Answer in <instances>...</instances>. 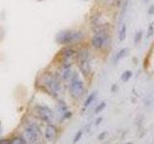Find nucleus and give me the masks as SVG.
Masks as SVG:
<instances>
[{
	"mask_svg": "<svg viewBox=\"0 0 154 144\" xmlns=\"http://www.w3.org/2000/svg\"><path fill=\"white\" fill-rule=\"evenodd\" d=\"M126 35H127V25L126 23H122V26L119 28V41H123L126 38Z\"/></svg>",
	"mask_w": 154,
	"mask_h": 144,
	"instance_id": "nucleus-10",
	"label": "nucleus"
},
{
	"mask_svg": "<svg viewBox=\"0 0 154 144\" xmlns=\"http://www.w3.org/2000/svg\"><path fill=\"white\" fill-rule=\"evenodd\" d=\"M101 121H102V118H101V117H99V118H98L97 120H96L95 124H96V125H99V123H100Z\"/></svg>",
	"mask_w": 154,
	"mask_h": 144,
	"instance_id": "nucleus-23",
	"label": "nucleus"
},
{
	"mask_svg": "<svg viewBox=\"0 0 154 144\" xmlns=\"http://www.w3.org/2000/svg\"><path fill=\"white\" fill-rule=\"evenodd\" d=\"M37 112H38V116L47 123H50L51 120L53 119V112L48 107L38 106V107H37Z\"/></svg>",
	"mask_w": 154,
	"mask_h": 144,
	"instance_id": "nucleus-7",
	"label": "nucleus"
},
{
	"mask_svg": "<svg viewBox=\"0 0 154 144\" xmlns=\"http://www.w3.org/2000/svg\"><path fill=\"white\" fill-rule=\"evenodd\" d=\"M124 144H132V143H124Z\"/></svg>",
	"mask_w": 154,
	"mask_h": 144,
	"instance_id": "nucleus-27",
	"label": "nucleus"
},
{
	"mask_svg": "<svg viewBox=\"0 0 154 144\" xmlns=\"http://www.w3.org/2000/svg\"><path fill=\"white\" fill-rule=\"evenodd\" d=\"M71 116V113L70 112H66V113H65V115H64V118H69Z\"/></svg>",
	"mask_w": 154,
	"mask_h": 144,
	"instance_id": "nucleus-21",
	"label": "nucleus"
},
{
	"mask_svg": "<svg viewBox=\"0 0 154 144\" xmlns=\"http://www.w3.org/2000/svg\"><path fill=\"white\" fill-rule=\"evenodd\" d=\"M105 107H106V103L105 102H102V103H100L97 107L95 108V110H94V113L95 114H97V113H99V112H101L102 110L105 109Z\"/></svg>",
	"mask_w": 154,
	"mask_h": 144,
	"instance_id": "nucleus-16",
	"label": "nucleus"
},
{
	"mask_svg": "<svg viewBox=\"0 0 154 144\" xmlns=\"http://www.w3.org/2000/svg\"><path fill=\"white\" fill-rule=\"evenodd\" d=\"M144 1H146V2H147V1H149V0H144Z\"/></svg>",
	"mask_w": 154,
	"mask_h": 144,
	"instance_id": "nucleus-26",
	"label": "nucleus"
},
{
	"mask_svg": "<svg viewBox=\"0 0 154 144\" xmlns=\"http://www.w3.org/2000/svg\"><path fill=\"white\" fill-rule=\"evenodd\" d=\"M84 38V34L80 30H65L57 35L56 41L61 45H70L80 41Z\"/></svg>",
	"mask_w": 154,
	"mask_h": 144,
	"instance_id": "nucleus-1",
	"label": "nucleus"
},
{
	"mask_svg": "<svg viewBox=\"0 0 154 144\" xmlns=\"http://www.w3.org/2000/svg\"><path fill=\"white\" fill-rule=\"evenodd\" d=\"M35 144H45V143H43V141L42 140V139H40V140H38Z\"/></svg>",
	"mask_w": 154,
	"mask_h": 144,
	"instance_id": "nucleus-24",
	"label": "nucleus"
},
{
	"mask_svg": "<svg viewBox=\"0 0 154 144\" xmlns=\"http://www.w3.org/2000/svg\"><path fill=\"white\" fill-rule=\"evenodd\" d=\"M69 91L70 94L73 98L79 99L84 95L85 92V85L82 82L78 76H76V73H74L71 77L70 85H69Z\"/></svg>",
	"mask_w": 154,
	"mask_h": 144,
	"instance_id": "nucleus-4",
	"label": "nucleus"
},
{
	"mask_svg": "<svg viewBox=\"0 0 154 144\" xmlns=\"http://www.w3.org/2000/svg\"><path fill=\"white\" fill-rule=\"evenodd\" d=\"M142 38H143V31L139 30V31L136 32V34H135V37H134V43H135V45H138L139 43H141Z\"/></svg>",
	"mask_w": 154,
	"mask_h": 144,
	"instance_id": "nucleus-14",
	"label": "nucleus"
},
{
	"mask_svg": "<svg viewBox=\"0 0 154 144\" xmlns=\"http://www.w3.org/2000/svg\"><path fill=\"white\" fill-rule=\"evenodd\" d=\"M96 95H97V93H96V92H93V93L90 94V95L88 96V98H87V100L85 101V103H84V107H85V108L89 107V106L94 102V99H95V97H96Z\"/></svg>",
	"mask_w": 154,
	"mask_h": 144,
	"instance_id": "nucleus-13",
	"label": "nucleus"
},
{
	"mask_svg": "<svg viewBox=\"0 0 154 144\" xmlns=\"http://www.w3.org/2000/svg\"><path fill=\"white\" fill-rule=\"evenodd\" d=\"M82 134H83V132H82V131H79L78 133L76 134V136H75V137L73 139V143H76V142H78L80 140V138L82 136Z\"/></svg>",
	"mask_w": 154,
	"mask_h": 144,
	"instance_id": "nucleus-18",
	"label": "nucleus"
},
{
	"mask_svg": "<svg viewBox=\"0 0 154 144\" xmlns=\"http://www.w3.org/2000/svg\"><path fill=\"white\" fill-rule=\"evenodd\" d=\"M105 134H106V133H103V134H99V136H98V139H99V140H101V139H103V137H104Z\"/></svg>",
	"mask_w": 154,
	"mask_h": 144,
	"instance_id": "nucleus-22",
	"label": "nucleus"
},
{
	"mask_svg": "<svg viewBox=\"0 0 154 144\" xmlns=\"http://www.w3.org/2000/svg\"><path fill=\"white\" fill-rule=\"evenodd\" d=\"M147 14H150V16L154 14V4L151 5V6L148 8V10H147Z\"/></svg>",
	"mask_w": 154,
	"mask_h": 144,
	"instance_id": "nucleus-19",
	"label": "nucleus"
},
{
	"mask_svg": "<svg viewBox=\"0 0 154 144\" xmlns=\"http://www.w3.org/2000/svg\"><path fill=\"white\" fill-rule=\"evenodd\" d=\"M108 41H109V35L107 31L105 30L96 32V34L91 40V46L98 50L103 49L104 47L107 46Z\"/></svg>",
	"mask_w": 154,
	"mask_h": 144,
	"instance_id": "nucleus-6",
	"label": "nucleus"
},
{
	"mask_svg": "<svg viewBox=\"0 0 154 144\" xmlns=\"http://www.w3.org/2000/svg\"><path fill=\"white\" fill-rule=\"evenodd\" d=\"M133 76V73L131 70H125L123 71V73L122 74V81L124 82V83H126V82H128L130 79H131V77Z\"/></svg>",
	"mask_w": 154,
	"mask_h": 144,
	"instance_id": "nucleus-12",
	"label": "nucleus"
},
{
	"mask_svg": "<svg viewBox=\"0 0 154 144\" xmlns=\"http://www.w3.org/2000/svg\"><path fill=\"white\" fill-rule=\"evenodd\" d=\"M0 144H11V141L7 138H2L0 139Z\"/></svg>",
	"mask_w": 154,
	"mask_h": 144,
	"instance_id": "nucleus-20",
	"label": "nucleus"
},
{
	"mask_svg": "<svg viewBox=\"0 0 154 144\" xmlns=\"http://www.w3.org/2000/svg\"><path fill=\"white\" fill-rule=\"evenodd\" d=\"M23 140L25 144H35L42 139V132L40 127L36 124H30L23 132Z\"/></svg>",
	"mask_w": 154,
	"mask_h": 144,
	"instance_id": "nucleus-3",
	"label": "nucleus"
},
{
	"mask_svg": "<svg viewBox=\"0 0 154 144\" xmlns=\"http://www.w3.org/2000/svg\"><path fill=\"white\" fill-rule=\"evenodd\" d=\"M154 35V21L151 22L147 27V32H146V38H150Z\"/></svg>",
	"mask_w": 154,
	"mask_h": 144,
	"instance_id": "nucleus-15",
	"label": "nucleus"
},
{
	"mask_svg": "<svg viewBox=\"0 0 154 144\" xmlns=\"http://www.w3.org/2000/svg\"><path fill=\"white\" fill-rule=\"evenodd\" d=\"M42 86H45V89L48 91V93L52 94L53 96H56L59 94L61 90V85L60 82L54 75L51 73H45L42 78Z\"/></svg>",
	"mask_w": 154,
	"mask_h": 144,
	"instance_id": "nucleus-2",
	"label": "nucleus"
},
{
	"mask_svg": "<svg viewBox=\"0 0 154 144\" xmlns=\"http://www.w3.org/2000/svg\"><path fill=\"white\" fill-rule=\"evenodd\" d=\"M72 69H71V64H63L61 69H60V77L63 81H67L71 79L72 77Z\"/></svg>",
	"mask_w": 154,
	"mask_h": 144,
	"instance_id": "nucleus-8",
	"label": "nucleus"
},
{
	"mask_svg": "<svg viewBox=\"0 0 154 144\" xmlns=\"http://www.w3.org/2000/svg\"><path fill=\"white\" fill-rule=\"evenodd\" d=\"M57 134V129L53 125H47V127L45 128V139L47 141H53L56 137Z\"/></svg>",
	"mask_w": 154,
	"mask_h": 144,
	"instance_id": "nucleus-9",
	"label": "nucleus"
},
{
	"mask_svg": "<svg viewBox=\"0 0 154 144\" xmlns=\"http://www.w3.org/2000/svg\"><path fill=\"white\" fill-rule=\"evenodd\" d=\"M11 144H25L22 137H14L11 141Z\"/></svg>",
	"mask_w": 154,
	"mask_h": 144,
	"instance_id": "nucleus-17",
	"label": "nucleus"
},
{
	"mask_svg": "<svg viewBox=\"0 0 154 144\" xmlns=\"http://www.w3.org/2000/svg\"><path fill=\"white\" fill-rule=\"evenodd\" d=\"M129 53V49L128 48H122V49H120L117 54H116V57H115V62H119L122 59H123L124 57H126Z\"/></svg>",
	"mask_w": 154,
	"mask_h": 144,
	"instance_id": "nucleus-11",
	"label": "nucleus"
},
{
	"mask_svg": "<svg viewBox=\"0 0 154 144\" xmlns=\"http://www.w3.org/2000/svg\"><path fill=\"white\" fill-rule=\"evenodd\" d=\"M1 130H2V128H1V122H0V134H1Z\"/></svg>",
	"mask_w": 154,
	"mask_h": 144,
	"instance_id": "nucleus-25",
	"label": "nucleus"
},
{
	"mask_svg": "<svg viewBox=\"0 0 154 144\" xmlns=\"http://www.w3.org/2000/svg\"><path fill=\"white\" fill-rule=\"evenodd\" d=\"M77 62L81 73L85 77H89L91 71V66L89 59V55L86 50H82L77 53Z\"/></svg>",
	"mask_w": 154,
	"mask_h": 144,
	"instance_id": "nucleus-5",
	"label": "nucleus"
}]
</instances>
